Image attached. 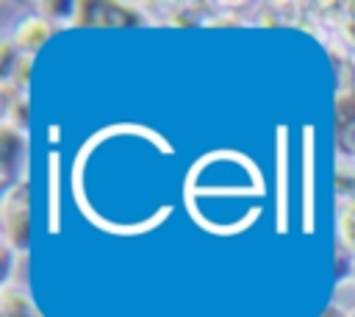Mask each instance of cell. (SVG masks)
<instances>
[{
	"label": "cell",
	"mask_w": 355,
	"mask_h": 317,
	"mask_svg": "<svg viewBox=\"0 0 355 317\" xmlns=\"http://www.w3.org/2000/svg\"><path fill=\"white\" fill-rule=\"evenodd\" d=\"M0 317H42L31 298L17 286H3L0 292Z\"/></svg>",
	"instance_id": "obj_5"
},
{
	"label": "cell",
	"mask_w": 355,
	"mask_h": 317,
	"mask_svg": "<svg viewBox=\"0 0 355 317\" xmlns=\"http://www.w3.org/2000/svg\"><path fill=\"white\" fill-rule=\"evenodd\" d=\"M336 281L338 286H344L347 281H355V253L344 242H338L336 247Z\"/></svg>",
	"instance_id": "obj_8"
},
{
	"label": "cell",
	"mask_w": 355,
	"mask_h": 317,
	"mask_svg": "<svg viewBox=\"0 0 355 317\" xmlns=\"http://www.w3.org/2000/svg\"><path fill=\"white\" fill-rule=\"evenodd\" d=\"M78 8H80V3H75V0H50V3H42V14H44V19L50 22V19H58V22H67V25H75V19H78Z\"/></svg>",
	"instance_id": "obj_6"
},
{
	"label": "cell",
	"mask_w": 355,
	"mask_h": 317,
	"mask_svg": "<svg viewBox=\"0 0 355 317\" xmlns=\"http://www.w3.org/2000/svg\"><path fill=\"white\" fill-rule=\"evenodd\" d=\"M3 217V245H8L14 253H28L31 247V220H28V178L14 184L8 192H3L0 203Z\"/></svg>",
	"instance_id": "obj_1"
},
{
	"label": "cell",
	"mask_w": 355,
	"mask_h": 317,
	"mask_svg": "<svg viewBox=\"0 0 355 317\" xmlns=\"http://www.w3.org/2000/svg\"><path fill=\"white\" fill-rule=\"evenodd\" d=\"M139 6L128 3H80L75 25H144Z\"/></svg>",
	"instance_id": "obj_3"
},
{
	"label": "cell",
	"mask_w": 355,
	"mask_h": 317,
	"mask_svg": "<svg viewBox=\"0 0 355 317\" xmlns=\"http://www.w3.org/2000/svg\"><path fill=\"white\" fill-rule=\"evenodd\" d=\"M338 234H341V242L355 253V200L344 203L341 217H338Z\"/></svg>",
	"instance_id": "obj_9"
},
{
	"label": "cell",
	"mask_w": 355,
	"mask_h": 317,
	"mask_svg": "<svg viewBox=\"0 0 355 317\" xmlns=\"http://www.w3.org/2000/svg\"><path fill=\"white\" fill-rule=\"evenodd\" d=\"M352 67H355V61H352Z\"/></svg>",
	"instance_id": "obj_12"
},
{
	"label": "cell",
	"mask_w": 355,
	"mask_h": 317,
	"mask_svg": "<svg viewBox=\"0 0 355 317\" xmlns=\"http://www.w3.org/2000/svg\"><path fill=\"white\" fill-rule=\"evenodd\" d=\"M50 36H53V28H50V22L44 17H25V19H19L14 25L8 39L22 56H33Z\"/></svg>",
	"instance_id": "obj_4"
},
{
	"label": "cell",
	"mask_w": 355,
	"mask_h": 317,
	"mask_svg": "<svg viewBox=\"0 0 355 317\" xmlns=\"http://www.w3.org/2000/svg\"><path fill=\"white\" fill-rule=\"evenodd\" d=\"M319 317H349V311H344V309H338V306H327Z\"/></svg>",
	"instance_id": "obj_10"
},
{
	"label": "cell",
	"mask_w": 355,
	"mask_h": 317,
	"mask_svg": "<svg viewBox=\"0 0 355 317\" xmlns=\"http://www.w3.org/2000/svg\"><path fill=\"white\" fill-rule=\"evenodd\" d=\"M25 158H28V139L25 131L3 122L0 125V170H3V192L14 184L25 181Z\"/></svg>",
	"instance_id": "obj_2"
},
{
	"label": "cell",
	"mask_w": 355,
	"mask_h": 317,
	"mask_svg": "<svg viewBox=\"0 0 355 317\" xmlns=\"http://www.w3.org/2000/svg\"><path fill=\"white\" fill-rule=\"evenodd\" d=\"M336 125L338 128L355 125V86L341 89L336 95Z\"/></svg>",
	"instance_id": "obj_7"
},
{
	"label": "cell",
	"mask_w": 355,
	"mask_h": 317,
	"mask_svg": "<svg viewBox=\"0 0 355 317\" xmlns=\"http://www.w3.org/2000/svg\"><path fill=\"white\" fill-rule=\"evenodd\" d=\"M349 317H355V309H352V311H349Z\"/></svg>",
	"instance_id": "obj_11"
}]
</instances>
